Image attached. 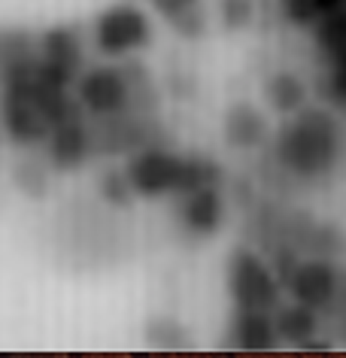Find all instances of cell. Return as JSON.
Returning <instances> with one entry per match:
<instances>
[{
	"label": "cell",
	"instance_id": "obj_17",
	"mask_svg": "<svg viewBox=\"0 0 346 358\" xmlns=\"http://www.w3.org/2000/svg\"><path fill=\"white\" fill-rule=\"evenodd\" d=\"M313 24H316V46L322 49L328 58L346 52V10H343V3L322 13Z\"/></svg>",
	"mask_w": 346,
	"mask_h": 358
},
{
	"label": "cell",
	"instance_id": "obj_12",
	"mask_svg": "<svg viewBox=\"0 0 346 358\" xmlns=\"http://www.w3.org/2000/svg\"><path fill=\"white\" fill-rule=\"evenodd\" d=\"M228 346L243 349V352H268V349H277L280 337H277V328H273L271 313L237 310V316L231 319Z\"/></svg>",
	"mask_w": 346,
	"mask_h": 358
},
{
	"label": "cell",
	"instance_id": "obj_7",
	"mask_svg": "<svg viewBox=\"0 0 346 358\" xmlns=\"http://www.w3.org/2000/svg\"><path fill=\"white\" fill-rule=\"evenodd\" d=\"M0 131L19 149L43 146L49 137V122L28 97L19 92H0Z\"/></svg>",
	"mask_w": 346,
	"mask_h": 358
},
{
	"label": "cell",
	"instance_id": "obj_19",
	"mask_svg": "<svg viewBox=\"0 0 346 358\" xmlns=\"http://www.w3.org/2000/svg\"><path fill=\"white\" fill-rule=\"evenodd\" d=\"M146 343L152 349H164V352H180V349H189L192 340L185 334V328L180 322L171 319H152L146 328Z\"/></svg>",
	"mask_w": 346,
	"mask_h": 358
},
{
	"label": "cell",
	"instance_id": "obj_13",
	"mask_svg": "<svg viewBox=\"0 0 346 358\" xmlns=\"http://www.w3.org/2000/svg\"><path fill=\"white\" fill-rule=\"evenodd\" d=\"M271 319H273V328H277V337L280 343H289L301 349L307 343L310 337L319 331V316L316 310L304 307V303H277V307L271 310Z\"/></svg>",
	"mask_w": 346,
	"mask_h": 358
},
{
	"label": "cell",
	"instance_id": "obj_5",
	"mask_svg": "<svg viewBox=\"0 0 346 358\" xmlns=\"http://www.w3.org/2000/svg\"><path fill=\"white\" fill-rule=\"evenodd\" d=\"M85 52L76 28L55 24L37 37V76L52 85L73 88L76 76L82 73Z\"/></svg>",
	"mask_w": 346,
	"mask_h": 358
},
{
	"label": "cell",
	"instance_id": "obj_24",
	"mask_svg": "<svg viewBox=\"0 0 346 358\" xmlns=\"http://www.w3.org/2000/svg\"><path fill=\"white\" fill-rule=\"evenodd\" d=\"M343 0H316V6H319V13H328V10H334V6H340Z\"/></svg>",
	"mask_w": 346,
	"mask_h": 358
},
{
	"label": "cell",
	"instance_id": "obj_23",
	"mask_svg": "<svg viewBox=\"0 0 346 358\" xmlns=\"http://www.w3.org/2000/svg\"><path fill=\"white\" fill-rule=\"evenodd\" d=\"M252 19L250 0H225V28H243Z\"/></svg>",
	"mask_w": 346,
	"mask_h": 358
},
{
	"label": "cell",
	"instance_id": "obj_18",
	"mask_svg": "<svg viewBox=\"0 0 346 358\" xmlns=\"http://www.w3.org/2000/svg\"><path fill=\"white\" fill-rule=\"evenodd\" d=\"M13 182L15 189L24 192L28 198H46L49 192V161L40 158H22L19 164L13 167Z\"/></svg>",
	"mask_w": 346,
	"mask_h": 358
},
{
	"label": "cell",
	"instance_id": "obj_14",
	"mask_svg": "<svg viewBox=\"0 0 346 358\" xmlns=\"http://www.w3.org/2000/svg\"><path fill=\"white\" fill-rule=\"evenodd\" d=\"M152 10L171 24L182 40H201L207 34V10L203 0H149Z\"/></svg>",
	"mask_w": 346,
	"mask_h": 358
},
{
	"label": "cell",
	"instance_id": "obj_15",
	"mask_svg": "<svg viewBox=\"0 0 346 358\" xmlns=\"http://www.w3.org/2000/svg\"><path fill=\"white\" fill-rule=\"evenodd\" d=\"M225 140L234 149H259L268 140V122L252 103H234L225 113Z\"/></svg>",
	"mask_w": 346,
	"mask_h": 358
},
{
	"label": "cell",
	"instance_id": "obj_2",
	"mask_svg": "<svg viewBox=\"0 0 346 358\" xmlns=\"http://www.w3.org/2000/svg\"><path fill=\"white\" fill-rule=\"evenodd\" d=\"M125 176L137 198H164V194H189L194 189L222 182L225 170L210 158L176 155L171 149L140 146L125 164Z\"/></svg>",
	"mask_w": 346,
	"mask_h": 358
},
{
	"label": "cell",
	"instance_id": "obj_10",
	"mask_svg": "<svg viewBox=\"0 0 346 358\" xmlns=\"http://www.w3.org/2000/svg\"><path fill=\"white\" fill-rule=\"evenodd\" d=\"M37 67V34L24 28H0V85L19 83Z\"/></svg>",
	"mask_w": 346,
	"mask_h": 358
},
{
	"label": "cell",
	"instance_id": "obj_20",
	"mask_svg": "<svg viewBox=\"0 0 346 358\" xmlns=\"http://www.w3.org/2000/svg\"><path fill=\"white\" fill-rule=\"evenodd\" d=\"M101 198L110 203V207H119V210H125L131 207V201H134V189H131V182H128V176H125V170H106V173L101 176Z\"/></svg>",
	"mask_w": 346,
	"mask_h": 358
},
{
	"label": "cell",
	"instance_id": "obj_3",
	"mask_svg": "<svg viewBox=\"0 0 346 358\" xmlns=\"http://www.w3.org/2000/svg\"><path fill=\"white\" fill-rule=\"evenodd\" d=\"M92 37L101 55L125 58L152 43V22L137 3L122 0V3H110L106 10L97 13L92 24Z\"/></svg>",
	"mask_w": 346,
	"mask_h": 358
},
{
	"label": "cell",
	"instance_id": "obj_11",
	"mask_svg": "<svg viewBox=\"0 0 346 358\" xmlns=\"http://www.w3.org/2000/svg\"><path fill=\"white\" fill-rule=\"evenodd\" d=\"M180 219L192 234L212 237L222 228V222H225V201H222V194L212 185L180 194Z\"/></svg>",
	"mask_w": 346,
	"mask_h": 358
},
{
	"label": "cell",
	"instance_id": "obj_9",
	"mask_svg": "<svg viewBox=\"0 0 346 358\" xmlns=\"http://www.w3.org/2000/svg\"><path fill=\"white\" fill-rule=\"evenodd\" d=\"M337 280L340 273L334 271L322 258H310V262H298L291 267V273L286 276V289L291 292V298L298 303H304L310 310H328L334 292H337Z\"/></svg>",
	"mask_w": 346,
	"mask_h": 358
},
{
	"label": "cell",
	"instance_id": "obj_21",
	"mask_svg": "<svg viewBox=\"0 0 346 358\" xmlns=\"http://www.w3.org/2000/svg\"><path fill=\"white\" fill-rule=\"evenodd\" d=\"M319 85H322L319 92H322L325 101H331L337 110H346V70L343 67H331V73Z\"/></svg>",
	"mask_w": 346,
	"mask_h": 358
},
{
	"label": "cell",
	"instance_id": "obj_16",
	"mask_svg": "<svg viewBox=\"0 0 346 358\" xmlns=\"http://www.w3.org/2000/svg\"><path fill=\"white\" fill-rule=\"evenodd\" d=\"M264 97L280 115H291L307 103V85L295 73H277L264 85Z\"/></svg>",
	"mask_w": 346,
	"mask_h": 358
},
{
	"label": "cell",
	"instance_id": "obj_6",
	"mask_svg": "<svg viewBox=\"0 0 346 358\" xmlns=\"http://www.w3.org/2000/svg\"><path fill=\"white\" fill-rule=\"evenodd\" d=\"M76 101L85 115L101 119V115L131 113V88L122 67H92L76 76Z\"/></svg>",
	"mask_w": 346,
	"mask_h": 358
},
{
	"label": "cell",
	"instance_id": "obj_22",
	"mask_svg": "<svg viewBox=\"0 0 346 358\" xmlns=\"http://www.w3.org/2000/svg\"><path fill=\"white\" fill-rule=\"evenodd\" d=\"M282 10H286V19L291 24H298V28H307V24H313L322 15L316 0H282Z\"/></svg>",
	"mask_w": 346,
	"mask_h": 358
},
{
	"label": "cell",
	"instance_id": "obj_1",
	"mask_svg": "<svg viewBox=\"0 0 346 358\" xmlns=\"http://www.w3.org/2000/svg\"><path fill=\"white\" fill-rule=\"evenodd\" d=\"M277 161L301 179L328 176L343 155V128L328 110L301 106L277 134Z\"/></svg>",
	"mask_w": 346,
	"mask_h": 358
},
{
	"label": "cell",
	"instance_id": "obj_8",
	"mask_svg": "<svg viewBox=\"0 0 346 358\" xmlns=\"http://www.w3.org/2000/svg\"><path fill=\"white\" fill-rule=\"evenodd\" d=\"M43 146H46L49 167L61 170V173H73V170L85 167L92 158V134H88L85 115L55 124Z\"/></svg>",
	"mask_w": 346,
	"mask_h": 358
},
{
	"label": "cell",
	"instance_id": "obj_4",
	"mask_svg": "<svg viewBox=\"0 0 346 358\" xmlns=\"http://www.w3.org/2000/svg\"><path fill=\"white\" fill-rule=\"evenodd\" d=\"M225 282L237 310L271 313L280 303V280L252 249H231L225 264Z\"/></svg>",
	"mask_w": 346,
	"mask_h": 358
}]
</instances>
